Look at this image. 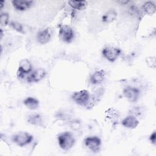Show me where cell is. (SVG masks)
<instances>
[{
    "label": "cell",
    "mask_w": 156,
    "mask_h": 156,
    "mask_svg": "<svg viewBox=\"0 0 156 156\" xmlns=\"http://www.w3.org/2000/svg\"><path fill=\"white\" fill-rule=\"evenodd\" d=\"M60 147L65 151L73 147L75 143V139L73 134L69 132H65L60 133L57 137Z\"/></svg>",
    "instance_id": "6da1fadb"
},
{
    "label": "cell",
    "mask_w": 156,
    "mask_h": 156,
    "mask_svg": "<svg viewBox=\"0 0 156 156\" xmlns=\"http://www.w3.org/2000/svg\"><path fill=\"white\" fill-rule=\"evenodd\" d=\"M33 140V136L26 132H20L12 136V141L20 147H23L29 143Z\"/></svg>",
    "instance_id": "7a4b0ae2"
},
{
    "label": "cell",
    "mask_w": 156,
    "mask_h": 156,
    "mask_svg": "<svg viewBox=\"0 0 156 156\" xmlns=\"http://www.w3.org/2000/svg\"><path fill=\"white\" fill-rule=\"evenodd\" d=\"M90 93L86 90H80L74 92L72 96V99L77 104L80 105L87 106L90 100Z\"/></svg>",
    "instance_id": "3957f363"
},
{
    "label": "cell",
    "mask_w": 156,
    "mask_h": 156,
    "mask_svg": "<svg viewBox=\"0 0 156 156\" xmlns=\"http://www.w3.org/2000/svg\"><path fill=\"white\" fill-rule=\"evenodd\" d=\"M60 39L63 42L69 43L74 38V31L73 29L68 25H63L60 27L58 33Z\"/></svg>",
    "instance_id": "277c9868"
},
{
    "label": "cell",
    "mask_w": 156,
    "mask_h": 156,
    "mask_svg": "<svg viewBox=\"0 0 156 156\" xmlns=\"http://www.w3.org/2000/svg\"><path fill=\"white\" fill-rule=\"evenodd\" d=\"M121 51L120 49L114 47H106L103 49L102 54L103 56L111 62H115L120 55Z\"/></svg>",
    "instance_id": "5b68a950"
},
{
    "label": "cell",
    "mask_w": 156,
    "mask_h": 156,
    "mask_svg": "<svg viewBox=\"0 0 156 156\" xmlns=\"http://www.w3.org/2000/svg\"><path fill=\"white\" fill-rule=\"evenodd\" d=\"M85 144L88 147L92 152H97L100 149V146L101 144V139L96 136H89L85 139Z\"/></svg>",
    "instance_id": "8992f818"
},
{
    "label": "cell",
    "mask_w": 156,
    "mask_h": 156,
    "mask_svg": "<svg viewBox=\"0 0 156 156\" xmlns=\"http://www.w3.org/2000/svg\"><path fill=\"white\" fill-rule=\"evenodd\" d=\"M32 71V65L27 59H22L19 63L17 75L19 78H23L24 74H29Z\"/></svg>",
    "instance_id": "52a82bcc"
},
{
    "label": "cell",
    "mask_w": 156,
    "mask_h": 156,
    "mask_svg": "<svg viewBox=\"0 0 156 156\" xmlns=\"http://www.w3.org/2000/svg\"><path fill=\"white\" fill-rule=\"evenodd\" d=\"M123 94L129 102H135L138 99L140 91L136 88L127 87L123 90Z\"/></svg>",
    "instance_id": "ba28073f"
},
{
    "label": "cell",
    "mask_w": 156,
    "mask_h": 156,
    "mask_svg": "<svg viewBox=\"0 0 156 156\" xmlns=\"http://www.w3.org/2000/svg\"><path fill=\"white\" fill-rule=\"evenodd\" d=\"M51 38V32L49 28L43 29L38 32L37 35V41L41 44H46L49 41Z\"/></svg>",
    "instance_id": "9c48e42d"
},
{
    "label": "cell",
    "mask_w": 156,
    "mask_h": 156,
    "mask_svg": "<svg viewBox=\"0 0 156 156\" xmlns=\"http://www.w3.org/2000/svg\"><path fill=\"white\" fill-rule=\"evenodd\" d=\"M107 73L103 70L100 69L95 71L90 77V82L92 84H98L102 83L106 77Z\"/></svg>",
    "instance_id": "30bf717a"
},
{
    "label": "cell",
    "mask_w": 156,
    "mask_h": 156,
    "mask_svg": "<svg viewBox=\"0 0 156 156\" xmlns=\"http://www.w3.org/2000/svg\"><path fill=\"white\" fill-rule=\"evenodd\" d=\"M46 73L43 68H38L27 77V82H37L42 80L46 76Z\"/></svg>",
    "instance_id": "8fae6325"
},
{
    "label": "cell",
    "mask_w": 156,
    "mask_h": 156,
    "mask_svg": "<svg viewBox=\"0 0 156 156\" xmlns=\"http://www.w3.org/2000/svg\"><path fill=\"white\" fill-rule=\"evenodd\" d=\"M13 7L18 11H24L30 8L33 4L32 1H18L13 0L12 1Z\"/></svg>",
    "instance_id": "7c38bea8"
},
{
    "label": "cell",
    "mask_w": 156,
    "mask_h": 156,
    "mask_svg": "<svg viewBox=\"0 0 156 156\" xmlns=\"http://www.w3.org/2000/svg\"><path fill=\"white\" fill-rule=\"evenodd\" d=\"M121 124L123 126L129 128V129H135L138 124L139 121L136 117L133 115H129L126 117L121 122Z\"/></svg>",
    "instance_id": "4fadbf2b"
},
{
    "label": "cell",
    "mask_w": 156,
    "mask_h": 156,
    "mask_svg": "<svg viewBox=\"0 0 156 156\" xmlns=\"http://www.w3.org/2000/svg\"><path fill=\"white\" fill-rule=\"evenodd\" d=\"M117 12L113 9L109 10L102 17V21L105 23H110L115 21L117 17Z\"/></svg>",
    "instance_id": "5bb4252c"
},
{
    "label": "cell",
    "mask_w": 156,
    "mask_h": 156,
    "mask_svg": "<svg viewBox=\"0 0 156 156\" xmlns=\"http://www.w3.org/2000/svg\"><path fill=\"white\" fill-rule=\"evenodd\" d=\"M23 102L24 105L30 110L37 109L39 106V101L32 97H27Z\"/></svg>",
    "instance_id": "9a60e30c"
},
{
    "label": "cell",
    "mask_w": 156,
    "mask_h": 156,
    "mask_svg": "<svg viewBox=\"0 0 156 156\" xmlns=\"http://www.w3.org/2000/svg\"><path fill=\"white\" fill-rule=\"evenodd\" d=\"M27 121L29 123L34 126H41L43 122L41 116L37 113L29 115L27 117Z\"/></svg>",
    "instance_id": "2e32d148"
},
{
    "label": "cell",
    "mask_w": 156,
    "mask_h": 156,
    "mask_svg": "<svg viewBox=\"0 0 156 156\" xmlns=\"http://www.w3.org/2000/svg\"><path fill=\"white\" fill-rule=\"evenodd\" d=\"M102 93H103L102 89H99L97 90V91L93 95H92L91 97H90L89 102L87 105V108H89L93 107L99 101V99L101 98L100 97L102 96Z\"/></svg>",
    "instance_id": "e0dca14e"
},
{
    "label": "cell",
    "mask_w": 156,
    "mask_h": 156,
    "mask_svg": "<svg viewBox=\"0 0 156 156\" xmlns=\"http://www.w3.org/2000/svg\"><path fill=\"white\" fill-rule=\"evenodd\" d=\"M143 11L149 15H152L155 13L156 7L154 2L151 1L146 2L141 7Z\"/></svg>",
    "instance_id": "ac0fdd59"
},
{
    "label": "cell",
    "mask_w": 156,
    "mask_h": 156,
    "mask_svg": "<svg viewBox=\"0 0 156 156\" xmlns=\"http://www.w3.org/2000/svg\"><path fill=\"white\" fill-rule=\"evenodd\" d=\"M69 5L74 9L83 10L87 7V2L85 1H68Z\"/></svg>",
    "instance_id": "d6986e66"
},
{
    "label": "cell",
    "mask_w": 156,
    "mask_h": 156,
    "mask_svg": "<svg viewBox=\"0 0 156 156\" xmlns=\"http://www.w3.org/2000/svg\"><path fill=\"white\" fill-rule=\"evenodd\" d=\"M106 115L107 118L111 119L112 120H114V119H116L118 116H119V114L118 112L115 110L113 108H109L108 110L106 111Z\"/></svg>",
    "instance_id": "ffe728a7"
},
{
    "label": "cell",
    "mask_w": 156,
    "mask_h": 156,
    "mask_svg": "<svg viewBox=\"0 0 156 156\" xmlns=\"http://www.w3.org/2000/svg\"><path fill=\"white\" fill-rule=\"evenodd\" d=\"M9 22V15L7 13H2L0 16V23L1 26H6Z\"/></svg>",
    "instance_id": "44dd1931"
},
{
    "label": "cell",
    "mask_w": 156,
    "mask_h": 156,
    "mask_svg": "<svg viewBox=\"0 0 156 156\" xmlns=\"http://www.w3.org/2000/svg\"><path fill=\"white\" fill-rule=\"evenodd\" d=\"M10 26L12 27V28L13 29H15V30L18 31V32H20V33H23V26L21 24L17 23V22H11L10 23Z\"/></svg>",
    "instance_id": "7402d4cb"
},
{
    "label": "cell",
    "mask_w": 156,
    "mask_h": 156,
    "mask_svg": "<svg viewBox=\"0 0 156 156\" xmlns=\"http://www.w3.org/2000/svg\"><path fill=\"white\" fill-rule=\"evenodd\" d=\"M149 140L151 141V143H152L153 144H155V143H156V133L155 131L150 135Z\"/></svg>",
    "instance_id": "603a6c76"
},
{
    "label": "cell",
    "mask_w": 156,
    "mask_h": 156,
    "mask_svg": "<svg viewBox=\"0 0 156 156\" xmlns=\"http://www.w3.org/2000/svg\"><path fill=\"white\" fill-rule=\"evenodd\" d=\"M4 1H0V9H2V7H4Z\"/></svg>",
    "instance_id": "cb8c5ba5"
}]
</instances>
